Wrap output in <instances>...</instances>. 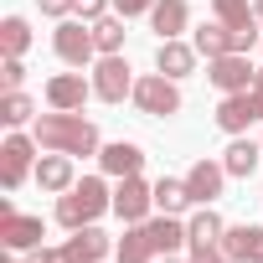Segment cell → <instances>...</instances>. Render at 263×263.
I'll return each mask as SVG.
<instances>
[{
    "label": "cell",
    "mask_w": 263,
    "mask_h": 263,
    "mask_svg": "<svg viewBox=\"0 0 263 263\" xmlns=\"http://www.w3.org/2000/svg\"><path fill=\"white\" fill-rule=\"evenodd\" d=\"M36 145L42 150H62V155H98L103 145H98V129H93V119H83V114H62V108H52V114H42L36 119Z\"/></svg>",
    "instance_id": "cell-1"
},
{
    "label": "cell",
    "mask_w": 263,
    "mask_h": 263,
    "mask_svg": "<svg viewBox=\"0 0 263 263\" xmlns=\"http://www.w3.org/2000/svg\"><path fill=\"white\" fill-rule=\"evenodd\" d=\"M103 212H114V191H108L98 176H83L72 191H62V196H57V222H62L67 232L93 227Z\"/></svg>",
    "instance_id": "cell-2"
},
{
    "label": "cell",
    "mask_w": 263,
    "mask_h": 263,
    "mask_svg": "<svg viewBox=\"0 0 263 263\" xmlns=\"http://www.w3.org/2000/svg\"><path fill=\"white\" fill-rule=\"evenodd\" d=\"M135 108L140 114H150V119H171V114H181V88H176V78H165V72H145V78H135Z\"/></svg>",
    "instance_id": "cell-3"
},
{
    "label": "cell",
    "mask_w": 263,
    "mask_h": 263,
    "mask_svg": "<svg viewBox=\"0 0 263 263\" xmlns=\"http://www.w3.org/2000/svg\"><path fill=\"white\" fill-rule=\"evenodd\" d=\"M52 52H57L67 67H93V57H98L93 26H88V21H78V16L57 21V31H52Z\"/></svg>",
    "instance_id": "cell-4"
},
{
    "label": "cell",
    "mask_w": 263,
    "mask_h": 263,
    "mask_svg": "<svg viewBox=\"0 0 263 263\" xmlns=\"http://www.w3.org/2000/svg\"><path fill=\"white\" fill-rule=\"evenodd\" d=\"M26 176H36V135H6V145H0V186L21 191Z\"/></svg>",
    "instance_id": "cell-5"
},
{
    "label": "cell",
    "mask_w": 263,
    "mask_h": 263,
    "mask_svg": "<svg viewBox=\"0 0 263 263\" xmlns=\"http://www.w3.org/2000/svg\"><path fill=\"white\" fill-rule=\"evenodd\" d=\"M150 212H155V186H150V181H140V176H124V181L114 186V217H119L124 227L150 222Z\"/></svg>",
    "instance_id": "cell-6"
},
{
    "label": "cell",
    "mask_w": 263,
    "mask_h": 263,
    "mask_svg": "<svg viewBox=\"0 0 263 263\" xmlns=\"http://www.w3.org/2000/svg\"><path fill=\"white\" fill-rule=\"evenodd\" d=\"M93 93H98L103 103H124L129 93H135V72H129L124 52H114V57H98V62H93Z\"/></svg>",
    "instance_id": "cell-7"
},
{
    "label": "cell",
    "mask_w": 263,
    "mask_h": 263,
    "mask_svg": "<svg viewBox=\"0 0 263 263\" xmlns=\"http://www.w3.org/2000/svg\"><path fill=\"white\" fill-rule=\"evenodd\" d=\"M206 78H212L217 93H248L253 78H258V67L248 62V52H227V57H212L206 62Z\"/></svg>",
    "instance_id": "cell-8"
},
{
    "label": "cell",
    "mask_w": 263,
    "mask_h": 263,
    "mask_svg": "<svg viewBox=\"0 0 263 263\" xmlns=\"http://www.w3.org/2000/svg\"><path fill=\"white\" fill-rule=\"evenodd\" d=\"M88 98H98V93H93V78H83V67H78V72H57V78L47 83V103L62 108V114H83Z\"/></svg>",
    "instance_id": "cell-9"
},
{
    "label": "cell",
    "mask_w": 263,
    "mask_h": 263,
    "mask_svg": "<svg viewBox=\"0 0 263 263\" xmlns=\"http://www.w3.org/2000/svg\"><path fill=\"white\" fill-rule=\"evenodd\" d=\"M47 237L42 217H26V212H11V217H0V242H6V253H36Z\"/></svg>",
    "instance_id": "cell-10"
},
{
    "label": "cell",
    "mask_w": 263,
    "mask_h": 263,
    "mask_svg": "<svg viewBox=\"0 0 263 263\" xmlns=\"http://www.w3.org/2000/svg\"><path fill=\"white\" fill-rule=\"evenodd\" d=\"M222 186H227V165H222V160H206V155H201V160L186 171V191H191L196 206H212V201L222 196Z\"/></svg>",
    "instance_id": "cell-11"
},
{
    "label": "cell",
    "mask_w": 263,
    "mask_h": 263,
    "mask_svg": "<svg viewBox=\"0 0 263 263\" xmlns=\"http://www.w3.org/2000/svg\"><path fill=\"white\" fill-rule=\"evenodd\" d=\"M263 114H258V103H253V93H222V103H217V129L222 135H248V124H258Z\"/></svg>",
    "instance_id": "cell-12"
},
{
    "label": "cell",
    "mask_w": 263,
    "mask_h": 263,
    "mask_svg": "<svg viewBox=\"0 0 263 263\" xmlns=\"http://www.w3.org/2000/svg\"><path fill=\"white\" fill-rule=\"evenodd\" d=\"M42 191H52V196H62V191H72L78 186V171H72V155H62V150H47L42 160H36V176H31Z\"/></svg>",
    "instance_id": "cell-13"
},
{
    "label": "cell",
    "mask_w": 263,
    "mask_h": 263,
    "mask_svg": "<svg viewBox=\"0 0 263 263\" xmlns=\"http://www.w3.org/2000/svg\"><path fill=\"white\" fill-rule=\"evenodd\" d=\"M222 253L232 263H263V227L258 222H237L222 232Z\"/></svg>",
    "instance_id": "cell-14"
},
{
    "label": "cell",
    "mask_w": 263,
    "mask_h": 263,
    "mask_svg": "<svg viewBox=\"0 0 263 263\" xmlns=\"http://www.w3.org/2000/svg\"><path fill=\"white\" fill-rule=\"evenodd\" d=\"M196 57H201L196 42H181V36H176V42H160V47H155V72H165V78L181 83V78L196 72Z\"/></svg>",
    "instance_id": "cell-15"
},
{
    "label": "cell",
    "mask_w": 263,
    "mask_h": 263,
    "mask_svg": "<svg viewBox=\"0 0 263 263\" xmlns=\"http://www.w3.org/2000/svg\"><path fill=\"white\" fill-rule=\"evenodd\" d=\"M98 165H103V176H114V181H124V176H140V165H145V150H140L135 140H114V145H103V150H98Z\"/></svg>",
    "instance_id": "cell-16"
},
{
    "label": "cell",
    "mask_w": 263,
    "mask_h": 263,
    "mask_svg": "<svg viewBox=\"0 0 263 263\" xmlns=\"http://www.w3.org/2000/svg\"><path fill=\"white\" fill-rule=\"evenodd\" d=\"M145 232H150V248H155V258H171V253H176L181 242H191L186 222H181V217H171V212L150 217V222H145Z\"/></svg>",
    "instance_id": "cell-17"
},
{
    "label": "cell",
    "mask_w": 263,
    "mask_h": 263,
    "mask_svg": "<svg viewBox=\"0 0 263 263\" xmlns=\"http://www.w3.org/2000/svg\"><path fill=\"white\" fill-rule=\"evenodd\" d=\"M150 26H155V36H160V42H176V36L191 26V6H186V0H155Z\"/></svg>",
    "instance_id": "cell-18"
},
{
    "label": "cell",
    "mask_w": 263,
    "mask_h": 263,
    "mask_svg": "<svg viewBox=\"0 0 263 263\" xmlns=\"http://www.w3.org/2000/svg\"><path fill=\"white\" fill-rule=\"evenodd\" d=\"M196 52L212 62V57H227V52H237V36H232V26H222V21H206V26H196Z\"/></svg>",
    "instance_id": "cell-19"
},
{
    "label": "cell",
    "mask_w": 263,
    "mask_h": 263,
    "mask_svg": "<svg viewBox=\"0 0 263 263\" xmlns=\"http://www.w3.org/2000/svg\"><path fill=\"white\" fill-rule=\"evenodd\" d=\"M258 160H263V145H258V140H242V135H232V145L222 150L227 176H253V171H258Z\"/></svg>",
    "instance_id": "cell-20"
},
{
    "label": "cell",
    "mask_w": 263,
    "mask_h": 263,
    "mask_svg": "<svg viewBox=\"0 0 263 263\" xmlns=\"http://www.w3.org/2000/svg\"><path fill=\"white\" fill-rule=\"evenodd\" d=\"M67 253H72V263H103V258H108V237L98 232V222H93V227H78V232L67 237Z\"/></svg>",
    "instance_id": "cell-21"
},
{
    "label": "cell",
    "mask_w": 263,
    "mask_h": 263,
    "mask_svg": "<svg viewBox=\"0 0 263 263\" xmlns=\"http://www.w3.org/2000/svg\"><path fill=\"white\" fill-rule=\"evenodd\" d=\"M186 206H196V201H191V191H186V176H181V181H176V176H160V181H155V212L181 217Z\"/></svg>",
    "instance_id": "cell-22"
},
{
    "label": "cell",
    "mask_w": 263,
    "mask_h": 263,
    "mask_svg": "<svg viewBox=\"0 0 263 263\" xmlns=\"http://www.w3.org/2000/svg\"><path fill=\"white\" fill-rule=\"evenodd\" d=\"M114 258H119V263H155V248H150V232H145V222H135V227H129V232L119 237Z\"/></svg>",
    "instance_id": "cell-23"
},
{
    "label": "cell",
    "mask_w": 263,
    "mask_h": 263,
    "mask_svg": "<svg viewBox=\"0 0 263 263\" xmlns=\"http://www.w3.org/2000/svg\"><path fill=\"white\" fill-rule=\"evenodd\" d=\"M93 42H98V57L124 52V16H119V11H108L103 21H93Z\"/></svg>",
    "instance_id": "cell-24"
},
{
    "label": "cell",
    "mask_w": 263,
    "mask_h": 263,
    "mask_svg": "<svg viewBox=\"0 0 263 263\" xmlns=\"http://www.w3.org/2000/svg\"><path fill=\"white\" fill-rule=\"evenodd\" d=\"M26 47H31L26 16H6V21H0V52H6V57H26Z\"/></svg>",
    "instance_id": "cell-25"
},
{
    "label": "cell",
    "mask_w": 263,
    "mask_h": 263,
    "mask_svg": "<svg viewBox=\"0 0 263 263\" xmlns=\"http://www.w3.org/2000/svg\"><path fill=\"white\" fill-rule=\"evenodd\" d=\"M186 232H191V242H222L227 222H222V217H217L212 206H201V212H196V217L186 222ZM191 242H186V248H191Z\"/></svg>",
    "instance_id": "cell-26"
},
{
    "label": "cell",
    "mask_w": 263,
    "mask_h": 263,
    "mask_svg": "<svg viewBox=\"0 0 263 263\" xmlns=\"http://www.w3.org/2000/svg\"><path fill=\"white\" fill-rule=\"evenodd\" d=\"M31 114H36V103L16 88V93H6L0 98V124H11V129H21V124H31Z\"/></svg>",
    "instance_id": "cell-27"
},
{
    "label": "cell",
    "mask_w": 263,
    "mask_h": 263,
    "mask_svg": "<svg viewBox=\"0 0 263 263\" xmlns=\"http://www.w3.org/2000/svg\"><path fill=\"white\" fill-rule=\"evenodd\" d=\"M0 83H6V93H16L26 83V62L21 57H6V62H0Z\"/></svg>",
    "instance_id": "cell-28"
},
{
    "label": "cell",
    "mask_w": 263,
    "mask_h": 263,
    "mask_svg": "<svg viewBox=\"0 0 263 263\" xmlns=\"http://www.w3.org/2000/svg\"><path fill=\"white\" fill-rule=\"evenodd\" d=\"M108 11H114V0H78V11H72V16H78V21H88V26H93V21H103V16H108Z\"/></svg>",
    "instance_id": "cell-29"
},
{
    "label": "cell",
    "mask_w": 263,
    "mask_h": 263,
    "mask_svg": "<svg viewBox=\"0 0 263 263\" xmlns=\"http://www.w3.org/2000/svg\"><path fill=\"white\" fill-rule=\"evenodd\" d=\"M191 263H232L222 253V242H191Z\"/></svg>",
    "instance_id": "cell-30"
},
{
    "label": "cell",
    "mask_w": 263,
    "mask_h": 263,
    "mask_svg": "<svg viewBox=\"0 0 263 263\" xmlns=\"http://www.w3.org/2000/svg\"><path fill=\"white\" fill-rule=\"evenodd\" d=\"M42 6V16H52V21H67L72 11H78V0H36Z\"/></svg>",
    "instance_id": "cell-31"
},
{
    "label": "cell",
    "mask_w": 263,
    "mask_h": 263,
    "mask_svg": "<svg viewBox=\"0 0 263 263\" xmlns=\"http://www.w3.org/2000/svg\"><path fill=\"white\" fill-rule=\"evenodd\" d=\"M114 11H119L124 21H129V16H150V11H155V0H114Z\"/></svg>",
    "instance_id": "cell-32"
},
{
    "label": "cell",
    "mask_w": 263,
    "mask_h": 263,
    "mask_svg": "<svg viewBox=\"0 0 263 263\" xmlns=\"http://www.w3.org/2000/svg\"><path fill=\"white\" fill-rule=\"evenodd\" d=\"M31 263H72V253H67V242H62V248H36Z\"/></svg>",
    "instance_id": "cell-33"
},
{
    "label": "cell",
    "mask_w": 263,
    "mask_h": 263,
    "mask_svg": "<svg viewBox=\"0 0 263 263\" xmlns=\"http://www.w3.org/2000/svg\"><path fill=\"white\" fill-rule=\"evenodd\" d=\"M248 93H253V103H258V114H263V67H258V78H253V88H248Z\"/></svg>",
    "instance_id": "cell-34"
},
{
    "label": "cell",
    "mask_w": 263,
    "mask_h": 263,
    "mask_svg": "<svg viewBox=\"0 0 263 263\" xmlns=\"http://www.w3.org/2000/svg\"><path fill=\"white\" fill-rule=\"evenodd\" d=\"M155 263H191V258H176V253H171V258H155Z\"/></svg>",
    "instance_id": "cell-35"
},
{
    "label": "cell",
    "mask_w": 263,
    "mask_h": 263,
    "mask_svg": "<svg viewBox=\"0 0 263 263\" xmlns=\"http://www.w3.org/2000/svg\"><path fill=\"white\" fill-rule=\"evenodd\" d=\"M253 11H258V21H263V0H253Z\"/></svg>",
    "instance_id": "cell-36"
},
{
    "label": "cell",
    "mask_w": 263,
    "mask_h": 263,
    "mask_svg": "<svg viewBox=\"0 0 263 263\" xmlns=\"http://www.w3.org/2000/svg\"><path fill=\"white\" fill-rule=\"evenodd\" d=\"M258 47H263V42H258Z\"/></svg>",
    "instance_id": "cell-37"
},
{
    "label": "cell",
    "mask_w": 263,
    "mask_h": 263,
    "mask_svg": "<svg viewBox=\"0 0 263 263\" xmlns=\"http://www.w3.org/2000/svg\"><path fill=\"white\" fill-rule=\"evenodd\" d=\"M258 145H263V140H258Z\"/></svg>",
    "instance_id": "cell-38"
}]
</instances>
